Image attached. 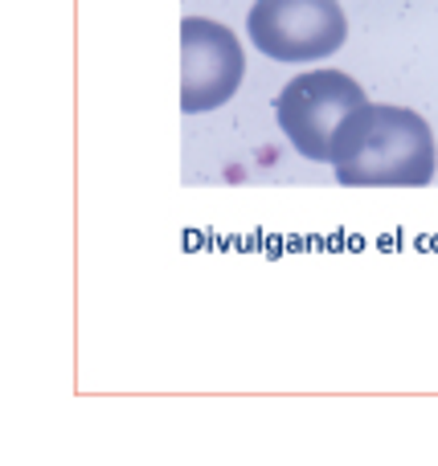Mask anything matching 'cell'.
I'll return each mask as SVG.
<instances>
[{"label":"cell","instance_id":"6da1fadb","mask_svg":"<svg viewBox=\"0 0 438 466\" xmlns=\"http://www.w3.org/2000/svg\"><path fill=\"white\" fill-rule=\"evenodd\" d=\"M328 164L336 168V180L349 188H423L434 177V136L418 111L361 103L336 131Z\"/></svg>","mask_w":438,"mask_h":466},{"label":"cell","instance_id":"7a4b0ae2","mask_svg":"<svg viewBox=\"0 0 438 466\" xmlns=\"http://www.w3.org/2000/svg\"><path fill=\"white\" fill-rule=\"evenodd\" d=\"M361 103H369L365 90L344 70H308L279 90L275 119L303 160L328 164L336 131Z\"/></svg>","mask_w":438,"mask_h":466},{"label":"cell","instance_id":"3957f363","mask_svg":"<svg viewBox=\"0 0 438 466\" xmlns=\"http://www.w3.org/2000/svg\"><path fill=\"white\" fill-rule=\"evenodd\" d=\"M246 29L270 62H320L349 37V21L336 0H254Z\"/></svg>","mask_w":438,"mask_h":466},{"label":"cell","instance_id":"277c9868","mask_svg":"<svg viewBox=\"0 0 438 466\" xmlns=\"http://www.w3.org/2000/svg\"><path fill=\"white\" fill-rule=\"evenodd\" d=\"M246 57L238 37L218 21L185 16L180 21V111L205 115L238 95Z\"/></svg>","mask_w":438,"mask_h":466}]
</instances>
